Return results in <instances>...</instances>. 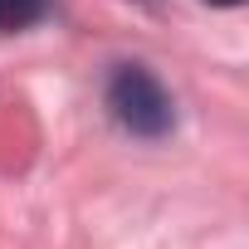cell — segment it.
I'll list each match as a JSON object with an SVG mask.
<instances>
[{
	"label": "cell",
	"mask_w": 249,
	"mask_h": 249,
	"mask_svg": "<svg viewBox=\"0 0 249 249\" xmlns=\"http://www.w3.org/2000/svg\"><path fill=\"white\" fill-rule=\"evenodd\" d=\"M210 5H239V0H210Z\"/></svg>",
	"instance_id": "3957f363"
},
{
	"label": "cell",
	"mask_w": 249,
	"mask_h": 249,
	"mask_svg": "<svg viewBox=\"0 0 249 249\" xmlns=\"http://www.w3.org/2000/svg\"><path fill=\"white\" fill-rule=\"evenodd\" d=\"M44 10H49V0H0V35H15V30L39 25Z\"/></svg>",
	"instance_id": "7a4b0ae2"
},
{
	"label": "cell",
	"mask_w": 249,
	"mask_h": 249,
	"mask_svg": "<svg viewBox=\"0 0 249 249\" xmlns=\"http://www.w3.org/2000/svg\"><path fill=\"white\" fill-rule=\"evenodd\" d=\"M107 107H112V117H117L132 137H166L171 122H176L171 93H166L161 78L147 73L142 64H122V69L107 78Z\"/></svg>",
	"instance_id": "6da1fadb"
}]
</instances>
